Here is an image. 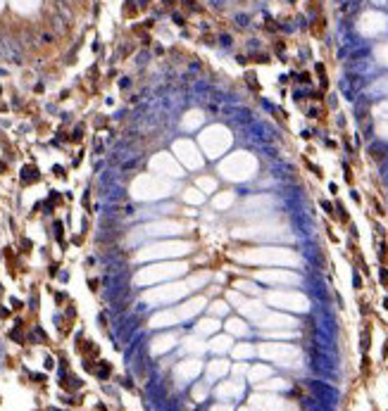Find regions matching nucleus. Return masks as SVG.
<instances>
[{"mask_svg":"<svg viewBox=\"0 0 388 411\" xmlns=\"http://www.w3.org/2000/svg\"><path fill=\"white\" fill-rule=\"evenodd\" d=\"M386 357H388V342H386Z\"/></svg>","mask_w":388,"mask_h":411,"instance_id":"f257e3e1","label":"nucleus"}]
</instances>
